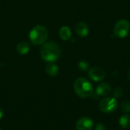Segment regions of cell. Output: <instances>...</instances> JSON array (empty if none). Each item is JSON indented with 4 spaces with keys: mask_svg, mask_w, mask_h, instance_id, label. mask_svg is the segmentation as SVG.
I'll list each match as a JSON object with an SVG mask.
<instances>
[{
    "mask_svg": "<svg viewBox=\"0 0 130 130\" xmlns=\"http://www.w3.org/2000/svg\"><path fill=\"white\" fill-rule=\"evenodd\" d=\"M128 78H129V80L130 81V70L129 71V72H128Z\"/></svg>",
    "mask_w": 130,
    "mask_h": 130,
    "instance_id": "19",
    "label": "cell"
},
{
    "mask_svg": "<svg viewBox=\"0 0 130 130\" xmlns=\"http://www.w3.org/2000/svg\"><path fill=\"white\" fill-rule=\"evenodd\" d=\"M48 30L43 25L34 27L29 33V39L34 45H43L47 40Z\"/></svg>",
    "mask_w": 130,
    "mask_h": 130,
    "instance_id": "3",
    "label": "cell"
},
{
    "mask_svg": "<svg viewBox=\"0 0 130 130\" xmlns=\"http://www.w3.org/2000/svg\"><path fill=\"white\" fill-rule=\"evenodd\" d=\"M61 49L59 46L53 41L44 43L40 48V56L47 62H54L61 56Z\"/></svg>",
    "mask_w": 130,
    "mask_h": 130,
    "instance_id": "1",
    "label": "cell"
},
{
    "mask_svg": "<svg viewBox=\"0 0 130 130\" xmlns=\"http://www.w3.org/2000/svg\"><path fill=\"white\" fill-rule=\"evenodd\" d=\"M120 107H121V110L124 112V113H130V101H127V100H125L123 101L121 104H120Z\"/></svg>",
    "mask_w": 130,
    "mask_h": 130,
    "instance_id": "14",
    "label": "cell"
},
{
    "mask_svg": "<svg viewBox=\"0 0 130 130\" xmlns=\"http://www.w3.org/2000/svg\"><path fill=\"white\" fill-rule=\"evenodd\" d=\"M74 91L75 94L82 98H87L93 95L94 91L92 85L85 78H78L74 83Z\"/></svg>",
    "mask_w": 130,
    "mask_h": 130,
    "instance_id": "2",
    "label": "cell"
},
{
    "mask_svg": "<svg viewBox=\"0 0 130 130\" xmlns=\"http://www.w3.org/2000/svg\"><path fill=\"white\" fill-rule=\"evenodd\" d=\"M123 94V90L122 88L120 87H117L114 89L113 91V95H114V98H120L122 97Z\"/></svg>",
    "mask_w": 130,
    "mask_h": 130,
    "instance_id": "16",
    "label": "cell"
},
{
    "mask_svg": "<svg viewBox=\"0 0 130 130\" xmlns=\"http://www.w3.org/2000/svg\"><path fill=\"white\" fill-rule=\"evenodd\" d=\"M118 107V103L115 98H105L99 103L100 110L105 113H111L114 112Z\"/></svg>",
    "mask_w": 130,
    "mask_h": 130,
    "instance_id": "5",
    "label": "cell"
},
{
    "mask_svg": "<svg viewBox=\"0 0 130 130\" xmlns=\"http://www.w3.org/2000/svg\"><path fill=\"white\" fill-rule=\"evenodd\" d=\"M59 37L63 40H69L72 37V32L69 27L63 26L60 28L59 32Z\"/></svg>",
    "mask_w": 130,
    "mask_h": 130,
    "instance_id": "12",
    "label": "cell"
},
{
    "mask_svg": "<svg viewBox=\"0 0 130 130\" xmlns=\"http://www.w3.org/2000/svg\"><path fill=\"white\" fill-rule=\"evenodd\" d=\"M88 77L94 82H98L104 79L106 76V72L103 68L100 66H94L88 70Z\"/></svg>",
    "mask_w": 130,
    "mask_h": 130,
    "instance_id": "6",
    "label": "cell"
},
{
    "mask_svg": "<svg viewBox=\"0 0 130 130\" xmlns=\"http://www.w3.org/2000/svg\"><path fill=\"white\" fill-rule=\"evenodd\" d=\"M130 30L129 22L126 19L119 20L114 25L113 33L118 38H125L129 34Z\"/></svg>",
    "mask_w": 130,
    "mask_h": 130,
    "instance_id": "4",
    "label": "cell"
},
{
    "mask_svg": "<svg viewBox=\"0 0 130 130\" xmlns=\"http://www.w3.org/2000/svg\"><path fill=\"white\" fill-rule=\"evenodd\" d=\"M0 130H2V129H1V127H0Z\"/></svg>",
    "mask_w": 130,
    "mask_h": 130,
    "instance_id": "20",
    "label": "cell"
},
{
    "mask_svg": "<svg viewBox=\"0 0 130 130\" xmlns=\"http://www.w3.org/2000/svg\"><path fill=\"white\" fill-rule=\"evenodd\" d=\"M119 124L123 129H128L130 127V116L123 115L119 120Z\"/></svg>",
    "mask_w": 130,
    "mask_h": 130,
    "instance_id": "13",
    "label": "cell"
},
{
    "mask_svg": "<svg viewBox=\"0 0 130 130\" xmlns=\"http://www.w3.org/2000/svg\"><path fill=\"white\" fill-rule=\"evenodd\" d=\"M3 114H4V112H3V110L0 107V120L3 117Z\"/></svg>",
    "mask_w": 130,
    "mask_h": 130,
    "instance_id": "18",
    "label": "cell"
},
{
    "mask_svg": "<svg viewBox=\"0 0 130 130\" xmlns=\"http://www.w3.org/2000/svg\"><path fill=\"white\" fill-rule=\"evenodd\" d=\"M46 72L51 77L56 76L59 73V67L54 62H49V64H47L46 66Z\"/></svg>",
    "mask_w": 130,
    "mask_h": 130,
    "instance_id": "11",
    "label": "cell"
},
{
    "mask_svg": "<svg viewBox=\"0 0 130 130\" xmlns=\"http://www.w3.org/2000/svg\"><path fill=\"white\" fill-rule=\"evenodd\" d=\"M75 32L80 37H85L89 33V27L85 22L79 21L75 26Z\"/></svg>",
    "mask_w": 130,
    "mask_h": 130,
    "instance_id": "8",
    "label": "cell"
},
{
    "mask_svg": "<svg viewBox=\"0 0 130 130\" xmlns=\"http://www.w3.org/2000/svg\"><path fill=\"white\" fill-rule=\"evenodd\" d=\"M75 128L76 130H92L94 128V123L91 118L83 117L78 120Z\"/></svg>",
    "mask_w": 130,
    "mask_h": 130,
    "instance_id": "7",
    "label": "cell"
},
{
    "mask_svg": "<svg viewBox=\"0 0 130 130\" xmlns=\"http://www.w3.org/2000/svg\"><path fill=\"white\" fill-rule=\"evenodd\" d=\"M95 130H107V128L103 123H98L95 126Z\"/></svg>",
    "mask_w": 130,
    "mask_h": 130,
    "instance_id": "17",
    "label": "cell"
},
{
    "mask_svg": "<svg viewBox=\"0 0 130 130\" xmlns=\"http://www.w3.org/2000/svg\"><path fill=\"white\" fill-rule=\"evenodd\" d=\"M78 69L81 71H87L89 70V63L85 60H82L78 62Z\"/></svg>",
    "mask_w": 130,
    "mask_h": 130,
    "instance_id": "15",
    "label": "cell"
},
{
    "mask_svg": "<svg viewBox=\"0 0 130 130\" xmlns=\"http://www.w3.org/2000/svg\"><path fill=\"white\" fill-rule=\"evenodd\" d=\"M30 44L29 43L26 42V41H22V42H20L17 46H16V51L18 54L21 55V56H24V55H26L29 53L30 51Z\"/></svg>",
    "mask_w": 130,
    "mask_h": 130,
    "instance_id": "10",
    "label": "cell"
},
{
    "mask_svg": "<svg viewBox=\"0 0 130 130\" xmlns=\"http://www.w3.org/2000/svg\"><path fill=\"white\" fill-rule=\"evenodd\" d=\"M110 91H111L110 85L107 82H104V83H101L96 88L95 94H97L98 96H107L110 93Z\"/></svg>",
    "mask_w": 130,
    "mask_h": 130,
    "instance_id": "9",
    "label": "cell"
}]
</instances>
